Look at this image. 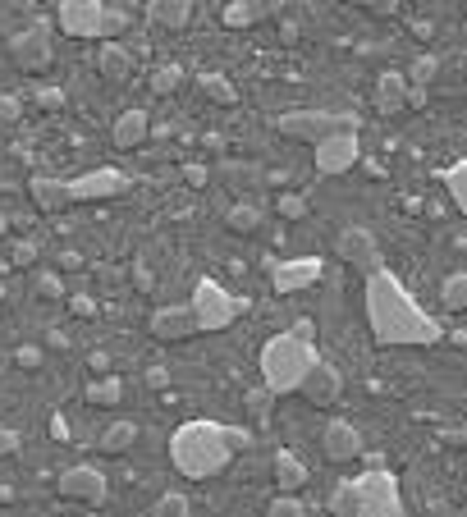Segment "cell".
Returning <instances> with one entry per match:
<instances>
[{"label":"cell","instance_id":"1","mask_svg":"<svg viewBox=\"0 0 467 517\" xmlns=\"http://www.w3.org/2000/svg\"><path fill=\"white\" fill-rule=\"evenodd\" d=\"M367 325L376 334V344L385 348H426L445 334L440 321L426 316L413 302V293L403 289L399 275H390L385 266L367 275Z\"/></svg>","mask_w":467,"mask_h":517},{"label":"cell","instance_id":"2","mask_svg":"<svg viewBox=\"0 0 467 517\" xmlns=\"http://www.w3.org/2000/svg\"><path fill=\"white\" fill-rule=\"evenodd\" d=\"M248 449V431L239 426H220V421H184L170 435V467L188 481H207L229 467V458Z\"/></svg>","mask_w":467,"mask_h":517},{"label":"cell","instance_id":"3","mask_svg":"<svg viewBox=\"0 0 467 517\" xmlns=\"http://www.w3.org/2000/svg\"><path fill=\"white\" fill-rule=\"evenodd\" d=\"M312 325H294L289 334H271L266 344H261V357H257V367H261V385L271 389L275 399L280 394H294L298 385H303V376L312 371L316 362V348H312Z\"/></svg>","mask_w":467,"mask_h":517},{"label":"cell","instance_id":"4","mask_svg":"<svg viewBox=\"0 0 467 517\" xmlns=\"http://www.w3.org/2000/svg\"><path fill=\"white\" fill-rule=\"evenodd\" d=\"M271 129L280 138H294V142H326L335 133H362V119L358 115H339V110H289V115H275Z\"/></svg>","mask_w":467,"mask_h":517},{"label":"cell","instance_id":"5","mask_svg":"<svg viewBox=\"0 0 467 517\" xmlns=\"http://www.w3.org/2000/svg\"><path fill=\"white\" fill-rule=\"evenodd\" d=\"M188 307H193V316H197V334H220V330H229V325L239 321L243 298H234L220 280H197Z\"/></svg>","mask_w":467,"mask_h":517},{"label":"cell","instance_id":"6","mask_svg":"<svg viewBox=\"0 0 467 517\" xmlns=\"http://www.w3.org/2000/svg\"><path fill=\"white\" fill-rule=\"evenodd\" d=\"M353 485H358V513L353 517H408L394 472H367Z\"/></svg>","mask_w":467,"mask_h":517},{"label":"cell","instance_id":"7","mask_svg":"<svg viewBox=\"0 0 467 517\" xmlns=\"http://www.w3.org/2000/svg\"><path fill=\"white\" fill-rule=\"evenodd\" d=\"M55 28L51 19H33L28 28H19V33L10 37V60L23 69V74H42L46 65H51V55H55Z\"/></svg>","mask_w":467,"mask_h":517},{"label":"cell","instance_id":"8","mask_svg":"<svg viewBox=\"0 0 467 517\" xmlns=\"http://www.w3.org/2000/svg\"><path fill=\"white\" fill-rule=\"evenodd\" d=\"M129 188H133L129 174L101 165V170H87L78 179H69V202H106V197H120Z\"/></svg>","mask_w":467,"mask_h":517},{"label":"cell","instance_id":"9","mask_svg":"<svg viewBox=\"0 0 467 517\" xmlns=\"http://www.w3.org/2000/svg\"><path fill=\"white\" fill-rule=\"evenodd\" d=\"M101 23H106V0H60V33L101 42Z\"/></svg>","mask_w":467,"mask_h":517},{"label":"cell","instance_id":"10","mask_svg":"<svg viewBox=\"0 0 467 517\" xmlns=\"http://www.w3.org/2000/svg\"><path fill=\"white\" fill-rule=\"evenodd\" d=\"M55 490H60V499H78V504H106L110 495V481L101 467H69V472H60V481H55Z\"/></svg>","mask_w":467,"mask_h":517},{"label":"cell","instance_id":"11","mask_svg":"<svg viewBox=\"0 0 467 517\" xmlns=\"http://www.w3.org/2000/svg\"><path fill=\"white\" fill-rule=\"evenodd\" d=\"M362 156V133H335V138L316 142L312 161H316V174H348L358 165Z\"/></svg>","mask_w":467,"mask_h":517},{"label":"cell","instance_id":"12","mask_svg":"<svg viewBox=\"0 0 467 517\" xmlns=\"http://www.w3.org/2000/svg\"><path fill=\"white\" fill-rule=\"evenodd\" d=\"M298 394H303L312 408H330V403H339V394H344V376H339L335 362H326V357H316L312 371L303 376V385H298Z\"/></svg>","mask_w":467,"mask_h":517},{"label":"cell","instance_id":"13","mask_svg":"<svg viewBox=\"0 0 467 517\" xmlns=\"http://www.w3.org/2000/svg\"><path fill=\"white\" fill-rule=\"evenodd\" d=\"M335 248H339V257L353 270H362V275H376V270H381V248H376V238H371L367 229L348 225L344 234L335 238Z\"/></svg>","mask_w":467,"mask_h":517},{"label":"cell","instance_id":"14","mask_svg":"<svg viewBox=\"0 0 467 517\" xmlns=\"http://www.w3.org/2000/svg\"><path fill=\"white\" fill-rule=\"evenodd\" d=\"M147 330H152V339H161V344H179V339H193L197 334V316L188 302H179V307H156Z\"/></svg>","mask_w":467,"mask_h":517},{"label":"cell","instance_id":"15","mask_svg":"<svg viewBox=\"0 0 467 517\" xmlns=\"http://www.w3.org/2000/svg\"><path fill=\"white\" fill-rule=\"evenodd\" d=\"M321 280V261L316 257H294V261H280L271 270V284L275 293H298V289H312Z\"/></svg>","mask_w":467,"mask_h":517},{"label":"cell","instance_id":"16","mask_svg":"<svg viewBox=\"0 0 467 517\" xmlns=\"http://www.w3.org/2000/svg\"><path fill=\"white\" fill-rule=\"evenodd\" d=\"M321 444H326V458L330 463H353L362 453V435L353 421H330L326 435H321Z\"/></svg>","mask_w":467,"mask_h":517},{"label":"cell","instance_id":"17","mask_svg":"<svg viewBox=\"0 0 467 517\" xmlns=\"http://www.w3.org/2000/svg\"><path fill=\"white\" fill-rule=\"evenodd\" d=\"M284 10V0H229L225 5V28H252V23H266Z\"/></svg>","mask_w":467,"mask_h":517},{"label":"cell","instance_id":"18","mask_svg":"<svg viewBox=\"0 0 467 517\" xmlns=\"http://www.w3.org/2000/svg\"><path fill=\"white\" fill-rule=\"evenodd\" d=\"M147 133H152V115L133 106V110H124V115L115 119L110 138H115V147H120V151H133V147H142V142H147Z\"/></svg>","mask_w":467,"mask_h":517},{"label":"cell","instance_id":"19","mask_svg":"<svg viewBox=\"0 0 467 517\" xmlns=\"http://www.w3.org/2000/svg\"><path fill=\"white\" fill-rule=\"evenodd\" d=\"M28 193H33L37 211H46V216H55V211H65L69 202V179H51V174H37L33 184H28Z\"/></svg>","mask_w":467,"mask_h":517},{"label":"cell","instance_id":"20","mask_svg":"<svg viewBox=\"0 0 467 517\" xmlns=\"http://www.w3.org/2000/svg\"><path fill=\"white\" fill-rule=\"evenodd\" d=\"M97 69H101V78H110V83H124V78L133 74V51L124 42H101L97 46Z\"/></svg>","mask_w":467,"mask_h":517},{"label":"cell","instance_id":"21","mask_svg":"<svg viewBox=\"0 0 467 517\" xmlns=\"http://www.w3.org/2000/svg\"><path fill=\"white\" fill-rule=\"evenodd\" d=\"M147 19H152L156 28L179 33V28L193 19V0H147Z\"/></svg>","mask_w":467,"mask_h":517},{"label":"cell","instance_id":"22","mask_svg":"<svg viewBox=\"0 0 467 517\" xmlns=\"http://www.w3.org/2000/svg\"><path fill=\"white\" fill-rule=\"evenodd\" d=\"M376 106H381V115H399V110H408V78L403 74H381V83H376Z\"/></svg>","mask_w":467,"mask_h":517},{"label":"cell","instance_id":"23","mask_svg":"<svg viewBox=\"0 0 467 517\" xmlns=\"http://www.w3.org/2000/svg\"><path fill=\"white\" fill-rule=\"evenodd\" d=\"M133 440H138V421H110L106 431H101L97 449L106 453V458H120V453L133 449Z\"/></svg>","mask_w":467,"mask_h":517},{"label":"cell","instance_id":"24","mask_svg":"<svg viewBox=\"0 0 467 517\" xmlns=\"http://www.w3.org/2000/svg\"><path fill=\"white\" fill-rule=\"evenodd\" d=\"M275 485H280V495H294V490H303L307 485V467L298 463L289 449L275 453Z\"/></svg>","mask_w":467,"mask_h":517},{"label":"cell","instance_id":"25","mask_svg":"<svg viewBox=\"0 0 467 517\" xmlns=\"http://www.w3.org/2000/svg\"><path fill=\"white\" fill-rule=\"evenodd\" d=\"M440 184L449 188V197H454V206L467 216V161H454L440 170Z\"/></svg>","mask_w":467,"mask_h":517},{"label":"cell","instance_id":"26","mask_svg":"<svg viewBox=\"0 0 467 517\" xmlns=\"http://www.w3.org/2000/svg\"><path fill=\"white\" fill-rule=\"evenodd\" d=\"M197 87H202V97L220 101V106H234V101H239V87L229 83L225 74H202V78H197Z\"/></svg>","mask_w":467,"mask_h":517},{"label":"cell","instance_id":"27","mask_svg":"<svg viewBox=\"0 0 467 517\" xmlns=\"http://www.w3.org/2000/svg\"><path fill=\"white\" fill-rule=\"evenodd\" d=\"M326 508H330V517H353V513H358V485H353V481H339L335 490H330Z\"/></svg>","mask_w":467,"mask_h":517},{"label":"cell","instance_id":"28","mask_svg":"<svg viewBox=\"0 0 467 517\" xmlns=\"http://www.w3.org/2000/svg\"><path fill=\"white\" fill-rule=\"evenodd\" d=\"M120 399H124V385L115 376L92 380V385H87V403H92V408H115Z\"/></svg>","mask_w":467,"mask_h":517},{"label":"cell","instance_id":"29","mask_svg":"<svg viewBox=\"0 0 467 517\" xmlns=\"http://www.w3.org/2000/svg\"><path fill=\"white\" fill-rule=\"evenodd\" d=\"M243 403H248V417L257 421V426H266V421H271V408H275V394L266 385H257V389H248V394H243Z\"/></svg>","mask_w":467,"mask_h":517},{"label":"cell","instance_id":"30","mask_svg":"<svg viewBox=\"0 0 467 517\" xmlns=\"http://www.w3.org/2000/svg\"><path fill=\"white\" fill-rule=\"evenodd\" d=\"M147 517H193V504H188V495H179V490H165Z\"/></svg>","mask_w":467,"mask_h":517},{"label":"cell","instance_id":"31","mask_svg":"<svg viewBox=\"0 0 467 517\" xmlns=\"http://www.w3.org/2000/svg\"><path fill=\"white\" fill-rule=\"evenodd\" d=\"M440 302H445V312H463V307H467V270L449 275L445 289H440Z\"/></svg>","mask_w":467,"mask_h":517},{"label":"cell","instance_id":"32","mask_svg":"<svg viewBox=\"0 0 467 517\" xmlns=\"http://www.w3.org/2000/svg\"><path fill=\"white\" fill-rule=\"evenodd\" d=\"M435 74H440V60H435V55H417V60H413V69H408V74H403V78H408V83H413L417 92H426V87L435 83Z\"/></svg>","mask_w":467,"mask_h":517},{"label":"cell","instance_id":"33","mask_svg":"<svg viewBox=\"0 0 467 517\" xmlns=\"http://www.w3.org/2000/svg\"><path fill=\"white\" fill-rule=\"evenodd\" d=\"M179 83H184V69H179V65H161L152 74V92H156V97H170V92H179Z\"/></svg>","mask_w":467,"mask_h":517},{"label":"cell","instance_id":"34","mask_svg":"<svg viewBox=\"0 0 467 517\" xmlns=\"http://www.w3.org/2000/svg\"><path fill=\"white\" fill-rule=\"evenodd\" d=\"M257 225H261L257 206H234V211H229V229H234V234H257Z\"/></svg>","mask_w":467,"mask_h":517},{"label":"cell","instance_id":"35","mask_svg":"<svg viewBox=\"0 0 467 517\" xmlns=\"http://www.w3.org/2000/svg\"><path fill=\"white\" fill-rule=\"evenodd\" d=\"M129 28V14L115 10V5H106V23H101V42H115V37Z\"/></svg>","mask_w":467,"mask_h":517},{"label":"cell","instance_id":"36","mask_svg":"<svg viewBox=\"0 0 467 517\" xmlns=\"http://www.w3.org/2000/svg\"><path fill=\"white\" fill-rule=\"evenodd\" d=\"M266 517H307V508L294 495H275V504L266 508Z\"/></svg>","mask_w":467,"mask_h":517},{"label":"cell","instance_id":"37","mask_svg":"<svg viewBox=\"0 0 467 517\" xmlns=\"http://www.w3.org/2000/svg\"><path fill=\"white\" fill-rule=\"evenodd\" d=\"M37 106L42 110H65V92H60V87H37Z\"/></svg>","mask_w":467,"mask_h":517},{"label":"cell","instance_id":"38","mask_svg":"<svg viewBox=\"0 0 467 517\" xmlns=\"http://www.w3.org/2000/svg\"><path fill=\"white\" fill-rule=\"evenodd\" d=\"M280 216H284V220L307 216V197H280Z\"/></svg>","mask_w":467,"mask_h":517},{"label":"cell","instance_id":"39","mask_svg":"<svg viewBox=\"0 0 467 517\" xmlns=\"http://www.w3.org/2000/svg\"><path fill=\"white\" fill-rule=\"evenodd\" d=\"M19 431H10V426H0V458H14L19 453Z\"/></svg>","mask_w":467,"mask_h":517},{"label":"cell","instance_id":"40","mask_svg":"<svg viewBox=\"0 0 467 517\" xmlns=\"http://www.w3.org/2000/svg\"><path fill=\"white\" fill-rule=\"evenodd\" d=\"M184 179L193 188H202V184H207V170H202V165H184Z\"/></svg>","mask_w":467,"mask_h":517},{"label":"cell","instance_id":"41","mask_svg":"<svg viewBox=\"0 0 467 517\" xmlns=\"http://www.w3.org/2000/svg\"><path fill=\"white\" fill-rule=\"evenodd\" d=\"M74 312L78 316H97V302H92V298H74Z\"/></svg>","mask_w":467,"mask_h":517},{"label":"cell","instance_id":"42","mask_svg":"<svg viewBox=\"0 0 467 517\" xmlns=\"http://www.w3.org/2000/svg\"><path fill=\"white\" fill-rule=\"evenodd\" d=\"M83 266V257H78V252H65V257H60V270H78Z\"/></svg>","mask_w":467,"mask_h":517},{"label":"cell","instance_id":"43","mask_svg":"<svg viewBox=\"0 0 467 517\" xmlns=\"http://www.w3.org/2000/svg\"><path fill=\"white\" fill-rule=\"evenodd\" d=\"M87 367H92V371H106L110 357H106V353H92V357H87Z\"/></svg>","mask_w":467,"mask_h":517},{"label":"cell","instance_id":"44","mask_svg":"<svg viewBox=\"0 0 467 517\" xmlns=\"http://www.w3.org/2000/svg\"><path fill=\"white\" fill-rule=\"evenodd\" d=\"M348 5H385V0H348Z\"/></svg>","mask_w":467,"mask_h":517}]
</instances>
